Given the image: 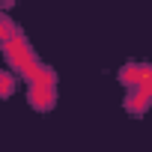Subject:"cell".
Here are the masks:
<instances>
[{"mask_svg": "<svg viewBox=\"0 0 152 152\" xmlns=\"http://www.w3.org/2000/svg\"><path fill=\"white\" fill-rule=\"evenodd\" d=\"M0 48H3V57L9 60L12 72L18 75L21 81L36 78V75H39V69L45 66V63L36 57V51L30 48V42L24 39V33H21V30H18V33H12L9 39H3V42H0Z\"/></svg>", "mask_w": 152, "mask_h": 152, "instance_id": "obj_1", "label": "cell"}, {"mask_svg": "<svg viewBox=\"0 0 152 152\" xmlns=\"http://www.w3.org/2000/svg\"><path fill=\"white\" fill-rule=\"evenodd\" d=\"M12 3H15V0H0V9H9Z\"/></svg>", "mask_w": 152, "mask_h": 152, "instance_id": "obj_7", "label": "cell"}, {"mask_svg": "<svg viewBox=\"0 0 152 152\" xmlns=\"http://www.w3.org/2000/svg\"><path fill=\"white\" fill-rule=\"evenodd\" d=\"M152 104V87H131L128 96H125V110L128 113H146Z\"/></svg>", "mask_w": 152, "mask_h": 152, "instance_id": "obj_4", "label": "cell"}, {"mask_svg": "<svg viewBox=\"0 0 152 152\" xmlns=\"http://www.w3.org/2000/svg\"><path fill=\"white\" fill-rule=\"evenodd\" d=\"M12 93H15V78L6 75V72H0V99H9Z\"/></svg>", "mask_w": 152, "mask_h": 152, "instance_id": "obj_6", "label": "cell"}, {"mask_svg": "<svg viewBox=\"0 0 152 152\" xmlns=\"http://www.w3.org/2000/svg\"><path fill=\"white\" fill-rule=\"evenodd\" d=\"M119 81L125 90L131 87H152V63H125L119 69Z\"/></svg>", "mask_w": 152, "mask_h": 152, "instance_id": "obj_3", "label": "cell"}, {"mask_svg": "<svg viewBox=\"0 0 152 152\" xmlns=\"http://www.w3.org/2000/svg\"><path fill=\"white\" fill-rule=\"evenodd\" d=\"M12 33H18V24L3 12V9H0V42H3V39H9Z\"/></svg>", "mask_w": 152, "mask_h": 152, "instance_id": "obj_5", "label": "cell"}, {"mask_svg": "<svg viewBox=\"0 0 152 152\" xmlns=\"http://www.w3.org/2000/svg\"><path fill=\"white\" fill-rule=\"evenodd\" d=\"M27 102L33 104V110H51L57 104V75H54V69L42 66L36 78L27 81Z\"/></svg>", "mask_w": 152, "mask_h": 152, "instance_id": "obj_2", "label": "cell"}]
</instances>
